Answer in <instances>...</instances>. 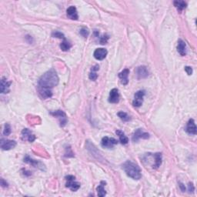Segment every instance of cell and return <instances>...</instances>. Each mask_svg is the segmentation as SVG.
<instances>
[{
	"mask_svg": "<svg viewBox=\"0 0 197 197\" xmlns=\"http://www.w3.org/2000/svg\"><path fill=\"white\" fill-rule=\"evenodd\" d=\"M117 115H118V117L120 118L122 121H124V122H128V121L130 120V117H129V115H128L126 112H119Z\"/></svg>",
	"mask_w": 197,
	"mask_h": 197,
	"instance_id": "cell-26",
	"label": "cell"
},
{
	"mask_svg": "<svg viewBox=\"0 0 197 197\" xmlns=\"http://www.w3.org/2000/svg\"><path fill=\"white\" fill-rule=\"evenodd\" d=\"M66 13L69 18H71L72 20H77L79 18L78 13H77L76 8L75 6H70V7H69L66 10Z\"/></svg>",
	"mask_w": 197,
	"mask_h": 197,
	"instance_id": "cell-17",
	"label": "cell"
},
{
	"mask_svg": "<svg viewBox=\"0 0 197 197\" xmlns=\"http://www.w3.org/2000/svg\"><path fill=\"white\" fill-rule=\"evenodd\" d=\"M116 133H117L118 136H119V141H120L121 143L123 144V145H126V144L128 143V142H129V139H128L127 136H126L125 133H124L122 131L117 130Z\"/></svg>",
	"mask_w": 197,
	"mask_h": 197,
	"instance_id": "cell-22",
	"label": "cell"
},
{
	"mask_svg": "<svg viewBox=\"0 0 197 197\" xmlns=\"http://www.w3.org/2000/svg\"><path fill=\"white\" fill-rule=\"evenodd\" d=\"M118 143V141L114 138H109L106 136L102 139L101 141V146L103 148H106V149H112L115 145Z\"/></svg>",
	"mask_w": 197,
	"mask_h": 197,
	"instance_id": "cell-5",
	"label": "cell"
},
{
	"mask_svg": "<svg viewBox=\"0 0 197 197\" xmlns=\"http://www.w3.org/2000/svg\"><path fill=\"white\" fill-rule=\"evenodd\" d=\"M0 143H1V148L3 150H10L16 147V141L6 139H2Z\"/></svg>",
	"mask_w": 197,
	"mask_h": 197,
	"instance_id": "cell-8",
	"label": "cell"
},
{
	"mask_svg": "<svg viewBox=\"0 0 197 197\" xmlns=\"http://www.w3.org/2000/svg\"><path fill=\"white\" fill-rule=\"evenodd\" d=\"M177 51L182 56L186 55V45L184 41L182 39H179L177 45Z\"/></svg>",
	"mask_w": 197,
	"mask_h": 197,
	"instance_id": "cell-19",
	"label": "cell"
},
{
	"mask_svg": "<svg viewBox=\"0 0 197 197\" xmlns=\"http://www.w3.org/2000/svg\"><path fill=\"white\" fill-rule=\"evenodd\" d=\"M145 96L144 90H139L136 92L134 96V100L132 102V105L135 107H139L142 106L143 102V97Z\"/></svg>",
	"mask_w": 197,
	"mask_h": 197,
	"instance_id": "cell-6",
	"label": "cell"
},
{
	"mask_svg": "<svg viewBox=\"0 0 197 197\" xmlns=\"http://www.w3.org/2000/svg\"><path fill=\"white\" fill-rule=\"evenodd\" d=\"M24 162L25 163H29V164L32 165V166H34V167L39 168V169H43V167H44V165L42 164L40 162L35 160V159H32V158H30L29 156H26V157L24 158Z\"/></svg>",
	"mask_w": 197,
	"mask_h": 197,
	"instance_id": "cell-15",
	"label": "cell"
},
{
	"mask_svg": "<svg viewBox=\"0 0 197 197\" xmlns=\"http://www.w3.org/2000/svg\"><path fill=\"white\" fill-rule=\"evenodd\" d=\"M107 50L106 49L103 48H99V49H96L94 52L93 55L95 57L96 60H103L106 57L107 55Z\"/></svg>",
	"mask_w": 197,
	"mask_h": 197,
	"instance_id": "cell-12",
	"label": "cell"
},
{
	"mask_svg": "<svg viewBox=\"0 0 197 197\" xmlns=\"http://www.w3.org/2000/svg\"><path fill=\"white\" fill-rule=\"evenodd\" d=\"M99 70V66L98 65H96L95 66L92 67V70H91V72H90V75H89V77H90V79L91 80L95 81L97 80V78H98V75H97L96 71H98Z\"/></svg>",
	"mask_w": 197,
	"mask_h": 197,
	"instance_id": "cell-23",
	"label": "cell"
},
{
	"mask_svg": "<svg viewBox=\"0 0 197 197\" xmlns=\"http://www.w3.org/2000/svg\"><path fill=\"white\" fill-rule=\"evenodd\" d=\"M52 36L54 37V38H58V39H65V36H64V34H63L62 33H60V32L59 31H55V32H53V33H52Z\"/></svg>",
	"mask_w": 197,
	"mask_h": 197,
	"instance_id": "cell-28",
	"label": "cell"
},
{
	"mask_svg": "<svg viewBox=\"0 0 197 197\" xmlns=\"http://www.w3.org/2000/svg\"><path fill=\"white\" fill-rule=\"evenodd\" d=\"M52 116H53L54 117H57L60 120V123L61 126H65V124L67 123V117L65 115V112L63 110H56L54 111V112H50Z\"/></svg>",
	"mask_w": 197,
	"mask_h": 197,
	"instance_id": "cell-4",
	"label": "cell"
},
{
	"mask_svg": "<svg viewBox=\"0 0 197 197\" xmlns=\"http://www.w3.org/2000/svg\"><path fill=\"white\" fill-rule=\"evenodd\" d=\"M119 97L120 96H119V90L117 89H112L109 93V102L111 103H118L119 101Z\"/></svg>",
	"mask_w": 197,
	"mask_h": 197,
	"instance_id": "cell-13",
	"label": "cell"
},
{
	"mask_svg": "<svg viewBox=\"0 0 197 197\" xmlns=\"http://www.w3.org/2000/svg\"><path fill=\"white\" fill-rule=\"evenodd\" d=\"M75 176H71V175L65 176V180H66V185H65V186L67 188L70 189L73 192L77 191L80 188V183L75 181Z\"/></svg>",
	"mask_w": 197,
	"mask_h": 197,
	"instance_id": "cell-3",
	"label": "cell"
},
{
	"mask_svg": "<svg viewBox=\"0 0 197 197\" xmlns=\"http://www.w3.org/2000/svg\"><path fill=\"white\" fill-rule=\"evenodd\" d=\"M39 92L40 96L43 99L50 98V97H52V96H53V92H52L51 90L42 88V87L39 86Z\"/></svg>",
	"mask_w": 197,
	"mask_h": 197,
	"instance_id": "cell-18",
	"label": "cell"
},
{
	"mask_svg": "<svg viewBox=\"0 0 197 197\" xmlns=\"http://www.w3.org/2000/svg\"><path fill=\"white\" fill-rule=\"evenodd\" d=\"M185 71L186 72V73L188 74V75H192V73H193V69L191 68L190 66H186L185 67Z\"/></svg>",
	"mask_w": 197,
	"mask_h": 197,
	"instance_id": "cell-33",
	"label": "cell"
},
{
	"mask_svg": "<svg viewBox=\"0 0 197 197\" xmlns=\"http://www.w3.org/2000/svg\"><path fill=\"white\" fill-rule=\"evenodd\" d=\"M103 184V182H101V185L97 187V193H98V196L99 197H103L106 195V192L105 189H104V185Z\"/></svg>",
	"mask_w": 197,
	"mask_h": 197,
	"instance_id": "cell-25",
	"label": "cell"
},
{
	"mask_svg": "<svg viewBox=\"0 0 197 197\" xmlns=\"http://www.w3.org/2000/svg\"><path fill=\"white\" fill-rule=\"evenodd\" d=\"M149 138V134L148 132H144L142 129H138L137 130L135 131V132L132 135V141L133 142H138V140L140 139H147Z\"/></svg>",
	"mask_w": 197,
	"mask_h": 197,
	"instance_id": "cell-7",
	"label": "cell"
},
{
	"mask_svg": "<svg viewBox=\"0 0 197 197\" xmlns=\"http://www.w3.org/2000/svg\"><path fill=\"white\" fill-rule=\"evenodd\" d=\"M129 74V70L128 69H125V70H123L122 72L119 73V77L120 79L121 83L122 85H127L128 82H129V79H128Z\"/></svg>",
	"mask_w": 197,
	"mask_h": 197,
	"instance_id": "cell-16",
	"label": "cell"
},
{
	"mask_svg": "<svg viewBox=\"0 0 197 197\" xmlns=\"http://www.w3.org/2000/svg\"><path fill=\"white\" fill-rule=\"evenodd\" d=\"M59 83V77L56 72L52 69L45 72L39 81V86L42 88L51 90L53 87L56 86Z\"/></svg>",
	"mask_w": 197,
	"mask_h": 197,
	"instance_id": "cell-1",
	"label": "cell"
},
{
	"mask_svg": "<svg viewBox=\"0 0 197 197\" xmlns=\"http://www.w3.org/2000/svg\"><path fill=\"white\" fill-rule=\"evenodd\" d=\"M71 47H72L71 43H70L69 41H67L65 39H63V42L61 43V44H60V48H61V49L64 52H66V51H68V50H70Z\"/></svg>",
	"mask_w": 197,
	"mask_h": 197,
	"instance_id": "cell-24",
	"label": "cell"
},
{
	"mask_svg": "<svg viewBox=\"0 0 197 197\" xmlns=\"http://www.w3.org/2000/svg\"><path fill=\"white\" fill-rule=\"evenodd\" d=\"M68 149H69V151H68V149H66V153H65V156H66V157H73L74 155H73V153L72 152L71 148L69 147Z\"/></svg>",
	"mask_w": 197,
	"mask_h": 197,
	"instance_id": "cell-31",
	"label": "cell"
},
{
	"mask_svg": "<svg viewBox=\"0 0 197 197\" xmlns=\"http://www.w3.org/2000/svg\"><path fill=\"white\" fill-rule=\"evenodd\" d=\"M122 169L125 171L129 177L132 179L139 180L142 177V173H141V169L139 167L138 165L134 163L133 162L126 161L123 165H122Z\"/></svg>",
	"mask_w": 197,
	"mask_h": 197,
	"instance_id": "cell-2",
	"label": "cell"
},
{
	"mask_svg": "<svg viewBox=\"0 0 197 197\" xmlns=\"http://www.w3.org/2000/svg\"><path fill=\"white\" fill-rule=\"evenodd\" d=\"M188 190H189V193H193L195 190L194 189V186H193V184L192 183H189L188 185Z\"/></svg>",
	"mask_w": 197,
	"mask_h": 197,
	"instance_id": "cell-32",
	"label": "cell"
},
{
	"mask_svg": "<svg viewBox=\"0 0 197 197\" xmlns=\"http://www.w3.org/2000/svg\"><path fill=\"white\" fill-rule=\"evenodd\" d=\"M173 3H174L175 7L176 8V9L178 10L179 13H181L182 11H183L186 8V6H187L186 2L184 1H175Z\"/></svg>",
	"mask_w": 197,
	"mask_h": 197,
	"instance_id": "cell-21",
	"label": "cell"
},
{
	"mask_svg": "<svg viewBox=\"0 0 197 197\" xmlns=\"http://www.w3.org/2000/svg\"><path fill=\"white\" fill-rule=\"evenodd\" d=\"M108 39H109V36H107V35H104V36H102V37H101L99 42H100L101 44L104 45V44H106V43H107Z\"/></svg>",
	"mask_w": 197,
	"mask_h": 197,
	"instance_id": "cell-30",
	"label": "cell"
},
{
	"mask_svg": "<svg viewBox=\"0 0 197 197\" xmlns=\"http://www.w3.org/2000/svg\"><path fill=\"white\" fill-rule=\"evenodd\" d=\"M10 86H11V82H9L5 77L2 78L1 83H0V92L3 94H6L9 92Z\"/></svg>",
	"mask_w": 197,
	"mask_h": 197,
	"instance_id": "cell-10",
	"label": "cell"
},
{
	"mask_svg": "<svg viewBox=\"0 0 197 197\" xmlns=\"http://www.w3.org/2000/svg\"><path fill=\"white\" fill-rule=\"evenodd\" d=\"M11 126H10V125L9 123H6L5 124V126H4V130H3V135L6 136H9V135L11 134Z\"/></svg>",
	"mask_w": 197,
	"mask_h": 197,
	"instance_id": "cell-27",
	"label": "cell"
},
{
	"mask_svg": "<svg viewBox=\"0 0 197 197\" xmlns=\"http://www.w3.org/2000/svg\"><path fill=\"white\" fill-rule=\"evenodd\" d=\"M22 137L24 140H28L29 143L34 142L36 136L28 129H24L22 131Z\"/></svg>",
	"mask_w": 197,
	"mask_h": 197,
	"instance_id": "cell-11",
	"label": "cell"
},
{
	"mask_svg": "<svg viewBox=\"0 0 197 197\" xmlns=\"http://www.w3.org/2000/svg\"><path fill=\"white\" fill-rule=\"evenodd\" d=\"M179 187L183 192L186 191V187H185V186L183 184V183H179Z\"/></svg>",
	"mask_w": 197,
	"mask_h": 197,
	"instance_id": "cell-35",
	"label": "cell"
},
{
	"mask_svg": "<svg viewBox=\"0 0 197 197\" xmlns=\"http://www.w3.org/2000/svg\"><path fill=\"white\" fill-rule=\"evenodd\" d=\"M153 158L154 159V164H153V168L157 169L162 164V154L159 153H155V154H153Z\"/></svg>",
	"mask_w": 197,
	"mask_h": 197,
	"instance_id": "cell-20",
	"label": "cell"
},
{
	"mask_svg": "<svg viewBox=\"0 0 197 197\" xmlns=\"http://www.w3.org/2000/svg\"><path fill=\"white\" fill-rule=\"evenodd\" d=\"M1 185L3 187H7L8 184L6 181H5L4 179H1Z\"/></svg>",
	"mask_w": 197,
	"mask_h": 197,
	"instance_id": "cell-34",
	"label": "cell"
},
{
	"mask_svg": "<svg viewBox=\"0 0 197 197\" xmlns=\"http://www.w3.org/2000/svg\"><path fill=\"white\" fill-rule=\"evenodd\" d=\"M81 36H82L84 37V38H87L89 36V34H90V31L88 30V29L86 28H82L80 29V31Z\"/></svg>",
	"mask_w": 197,
	"mask_h": 197,
	"instance_id": "cell-29",
	"label": "cell"
},
{
	"mask_svg": "<svg viewBox=\"0 0 197 197\" xmlns=\"http://www.w3.org/2000/svg\"><path fill=\"white\" fill-rule=\"evenodd\" d=\"M136 74L138 80H141V79H145L146 77H148V75H149V71H148L146 66L142 65V66L137 67V69L136 70Z\"/></svg>",
	"mask_w": 197,
	"mask_h": 197,
	"instance_id": "cell-9",
	"label": "cell"
},
{
	"mask_svg": "<svg viewBox=\"0 0 197 197\" xmlns=\"http://www.w3.org/2000/svg\"><path fill=\"white\" fill-rule=\"evenodd\" d=\"M186 131L187 132V133L190 135H196L197 133V129L196 124H195L194 120L193 119H190L189 120L187 126H186Z\"/></svg>",
	"mask_w": 197,
	"mask_h": 197,
	"instance_id": "cell-14",
	"label": "cell"
}]
</instances>
